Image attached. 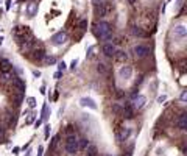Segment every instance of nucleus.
I'll use <instances>...</instances> for the list:
<instances>
[{
  "instance_id": "de8ad7c7",
  "label": "nucleus",
  "mask_w": 187,
  "mask_h": 156,
  "mask_svg": "<svg viewBox=\"0 0 187 156\" xmlns=\"http://www.w3.org/2000/svg\"><path fill=\"white\" fill-rule=\"evenodd\" d=\"M11 8V0H6V11Z\"/></svg>"
},
{
  "instance_id": "3c124183",
  "label": "nucleus",
  "mask_w": 187,
  "mask_h": 156,
  "mask_svg": "<svg viewBox=\"0 0 187 156\" xmlns=\"http://www.w3.org/2000/svg\"><path fill=\"white\" fill-rule=\"evenodd\" d=\"M128 2L131 3V5H134V2H136V0H128Z\"/></svg>"
},
{
  "instance_id": "864d4df0",
  "label": "nucleus",
  "mask_w": 187,
  "mask_h": 156,
  "mask_svg": "<svg viewBox=\"0 0 187 156\" xmlns=\"http://www.w3.org/2000/svg\"><path fill=\"white\" fill-rule=\"evenodd\" d=\"M30 153H31V151H27V155H25V156H31Z\"/></svg>"
},
{
  "instance_id": "a18cd8bd",
  "label": "nucleus",
  "mask_w": 187,
  "mask_h": 156,
  "mask_svg": "<svg viewBox=\"0 0 187 156\" xmlns=\"http://www.w3.org/2000/svg\"><path fill=\"white\" fill-rule=\"evenodd\" d=\"M42 122H44V120H42V119H39V120H38V122H36V125H34V126H36V128H39V126H41V123H42Z\"/></svg>"
},
{
  "instance_id": "423d86ee",
  "label": "nucleus",
  "mask_w": 187,
  "mask_h": 156,
  "mask_svg": "<svg viewBox=\"0 0 187 156\" xmlns=\"http://www.w3.org/2000/svg\"><path fill=\"white\" fill-rule=\"evenodd\" d=\"M122 114H123V117L128 119V120H130V119H133V117H134V108H133V105L126 102V103L122 106Z\"/></svg>"
},
{
  "instance_id": "393cba45",
  "label": "nucleus",
  "mask_w": 187,
  "mask_h": 156,
  "mask_svg": "<svg viewBox=\"0 0 187 156\" xmlns=\"http://www.w3.org/2000/svg\"><path fill=\"white\" fill-rule=\"evenodd\" d=\"M47 117H48V106H47V103H44L42 111H41V119H42V120H45Z\"/></svg>"
},
{
  "instance_id": "2eb2a0df",
  "label": "nucleus",
  "mask_w": 187,
  "mask_h": 156,
  "mask_svg": "<svg viewBox=\"0 0 187 156\" xmlns=\"http://www.w3.org/2000/svg\"><path fill=\"white\" fill-rule=\"evenodd\" d=\"M13 84H14L16 88L19 89V92H25V88H27V86H25V81L22 80V78H16V77H14V80H13Z\"/></svg>"
},
{
  "instance_id": "c03bdc74",
  "label": "nucleus",
  "mask_w": 187,
  "mask_h": 156,
  "mask_svg": "<svg viewBox=\"0 0 187 156\" xmlns=\"http://www.w3.org/2000/svg\"><path fill=\"white\" fill-rule=\"evenodd\" d=\"M42 151H44V147H39L38 148V156H42Z\"/></svg>"
},
{
  "instance_id": "2f4dec72",
  "label": "nucleus",
  "mask_w": 187,
  "mask_h": 156,
  "mask_svg": "<svg viewBox=\"0 0 187 156\" xmlns=\"http://www.w3.org/2000/svg\"><path fill=\"white\" fill-rule=\"evenodd\" d=\"M28 106L30 108H36V98L34 97H28Z\"/></svg>"
},
{
  "instance_id": "a19ab883",
  "label": "nucleus",
  "mask_w": 187,
  "mask_h": 156,
  "mask_svg": "<svg viewBox=\"0 0 187 156\" xmlns=\"http://www.w3.org/2000/svg\"><path fill=\"white\" fill-rule=\"evenodd\" d=\"M142 81H144V75H140V77H139V80H137V83H136V88H137V86H139L140 83H142Z\"/></svg>"
},
{
  "instance_id": "473e14b6",
  "label": "nucleus",
  "mask_w": 187,
  "mask_h": 156,
  "mask_svg": "<svg viewBox=\"0 0 187 156\" xmlns=\"http://www.w3.org/2000/svg\"><path fill=\"white\" fill-rule=\"evenodd\" d=\"M116 97H117V98H123V97H125V91H122V89H117V92H116Z\"/></svg>"
},
{
  "instance_id": "f257e3e1",
  "label": "nucleus",
  "mask_w": 187,
  "mask_h": 156,
  "mask_svg": "<svg viewBox=\"0 0 187 156\" xmlns=\"http://www.w3.org/2000/svg\"><path fill=\"white\" fill-rule=\"evenodd\" d=\"M13 36L16 38L17 44L25 42V41H28V39H33L31 30L28 28V27H24V25H16L14 28H13Z\"/></svg>"
},
{
  "instance_id": "5fc2aeb1",
  "label": "nucleus",
  "mask_w": 187,
  "mask_h": 156,
  "mask_svg": "<svg viewBox=\"0 0 187 156\" xmlns=\"http://www.w3.org/2000/svg\"><path fill=\"white\" fill-rule=\"evenodd\" d=\"M2 41H3V38H0V44H2Z\"/></svg>"
},
{
  "instance_id": "7c9ffc66",
  "label": "nucleus",
  "mask_w": 187,
  "mask_h": 156,
  "mask_svg": "<svg viewBox=\"0 0 187 156\" xmlns=\"http://www.w3.org/2000/svg\"><path fill=\"white\" fill-rule=\"evenodd\" d=\"M8 125H10V126H14V125H16V114H13V116H10V120H8Z\"/></svg>"
},
{
  "instance_id": "8fccbe9b",
  "label": "nucleus",
  "mask_w": 187,
  "mask_h": 156,
  "mask_svg": "<svg viewBox=\"0 0 187 156\" xmlns=\"http://www.w3.org/2000/svg\"><path fill=\"white\" fill-rule=\"evenodd\" d=\"M92 2H94V5H98V3H102L103 0H92Z\"/></svg>"
},
{
  "instance_id": "cd10ccee",
  "label": "nucleus",
  "mask_w": 187,
  "mask_h": 156,
  "mask_svg": "<svg viewBox=\"0 0 187 156\" xmlns=\"http://www.w3.org/2000/svg\"><path fill=\"white\" fill-rule=\"evenodd\" d=\"M22 100H24V92H19L16 95V106H19V105L22 103Z\"/></svg>"
},
{
  "instance_id": "a878e982",
  "label": "nucleus",
  "mask_w": 187,
  "mask_h": 156,
  "mask_svg": "<svg viewBox=\"0 0 187 156\" xmlns=\"http://www.w3.org/2000/svg\"><path fill=\"white\" fill-rule=\"evenodd\" d=\"M42 61H44L45 64H48V66H50V64H55V63H56V58H55V56H47V55H45Z\"/></svg>"
},
{
  "instance_id": "dca6fc26",
  "label": "nucleus",
  "mask_w": 187,
  "mask_h": 156,
  "mask_svg": "<svg viewBox=\"0 0 187 156\" xmlns=\"http://www.w3.org/2000/svg\"><path fill=\"white\" fill-rule=\"evenodd\" d=\"M97 72L100 73V75H103V77H109V69H108V66L104 63H98L97 64Z\"/></svg>"
},
{
  "instance_id": "bb28decb",
  "label": "nucleus",
  "mask_w": 187,
  "mask_h": 156,
  "mask_svg": "<svg viewBox=\"0 0 187 156\" xmlns=\"http://www.w3.org/2000/svg\"><path fill=\"white\" fill-rule=\"evenodd\" d=\"M88 25H89V22H88V19H83V20L80 22V28L83 30V31H86V30H88Z\"/></svg>"
},
{
  "instance_id": "09e8293b",
  "label": "nucleus",
  "mask_w": 187,
  "mask_h": 156,
  "mask_svg": "<svg viewBox=\"0 0 187 156\" xmlns=\"http://www.w3.org/2000/svg\"><path fill=\"white\" fill-rule=\"evenodd\" d=\"M33 75L39 78V77H41V72H39V70H33Z\"/></svg>"
},
{
  "instance_id": "e433bc0d",
  "label": "nucleus",
  "mask_w": 187,
  "mask_h": 156,
  "mask_svg": "<svg viewBox=\"0 0 187 156\" xmlns=\"http://www.w3.org/2000/svg\"><path fill=\"white\" fill-rule=\"evenodd\" d=\"M44 128H45V130H44V134H45V139H47L48 134H50V125H45Z\"/></svg>"
},
{
  "instance_id": "c85d7f7f",
  "label": "nucleus",
  "mask_w": 187,
  "mask_h": 156,
  "mask_svg": "<svg viewBox=\"0 0 187 156\" xmlns=\"http://www.w3.org/2000/svg\"><path fill=\"white\" fill-rule=\"evenodd\" d=\"M112 111L116 112V114H120L122 112V106H120V105H117V103H114L112 105Z\"/></svg>"
},
{
  "instance_id": "7ed1b4c3",
  "label": "nucleus",
  "mask_w": 187,
  "mask_h": 156,
  "mask_svg": "<svg viewBox=\"0 0 187 156\" xmlns=\"http://www.w3.org/2000/svg\"><path fill=\"white\" fill-rule=\"evenodd\" d=\"M78 137H76L75 133H72V134H67L66 137V151L69 155H75L78 153Z\"/></svg>"
},
{
  "instance_id": "412c9836",
  "label": "nucleus",
  "mask_w": 187,
  "mask_h": 156,
  "mask_svg": "<svg viewBox=\"0 0 187 156\" xmlns=\"http://www.w3.org/2000/svg\"><path fill=\"white\" fill-rule=\"evenodd\" d=\"M45 56V52L44 48H39V50H34V55H33V59H36V61H42Z\"/></svg>"
},
{
  "instance_id": "aec40b11",
  "label": "nucleus",
  "mask_w": 187,
  "mask_h": 156,
  "mask_svg": "<svg viewBox=\"0 0 187 156\" xmlns=\"http://www.w3.org/2000/svg\"><path fill=\"white\" fill-rule=\"evenodd\" d=\"M114 58H116L117 61H126V59H128V55H126V52H123V50H116Z\"/></svg>"
},
{
  "instance_id": "20e7f679",
  "label": "nucleus",
  "mask_w": 187,
  "mask_h": 156,
  "mask_svg": "<svg viewBox=\"0 0 187 156\" xmlns=\"http://www.w3.org/2000/svg\"><path fill=\"white\" fill-rule=\"evenodd\" d=\"M67 39H69V36H67L66 31H58V33H55L52 36V44L56 45V47H61V45H64L67 42Z\"/></svg>"
},
{
  "instance_id": "6e6552de",
  "label": "nucleus",
  "mask_w": 187,
  "mask_h": 156,
  "mask_svg": "<svg viewBox=\"0 0 187 156\" xmlns=\"http://www.w3.org/2000/svg\"><path fill=\"white\" fill-rule=\"evenodd\" d=\"M116 47H114L112 44H103V47H102V52L104 56H108V58H114V55H116Z\"/></svg>"
},
{
  "instance_id": "49530a36",
  "label": "nucleus",
  "mask_w": 187,
  "mask_h": 156,
  "mask_svg": "<svg viewBox=\"0 0 187 156\" xmlns=\"http://www.w3.org/2000/svg\"><path fill=\"white\" fill-rule=\"evenodd\" d=\"M19 147H14V148H13V153H14V155H17V153H19Z\"/></svg>"
},
{
  "instance_id": "c756f323",
  "label": "nucleus",
  "mask_w": 187,
  "mask_h": 156,
  "mask_svg": "<svg viewBox=\"0 0 187 156\" xmlns=\"http://www.w3.org/2000/svg\"><path fill=\"white\" fill-rule=\"evenodd\" d=\"M66 69H67V64H66L64 61H61V63L58 64V70H59V72H64Z\"/></svg>"
},
{
  "instance_id": "b1692460",
  "label": "nucleus",
  "mask_w": 187,
  "mask_h": 156,
  "mask_svg": "<svg viewBox=\"0 0 187 156\" xmlns=\"http://www.w3.org/2000/svg\"><path fill=\"white\" fill-rule=\"evenodd\" d=\"M88 156H97V153H98V150H97V147L95 145H88Z\"/></svg>"
},
{
  "instance_id": "0eeeda50",
  "label": "nucleus",
  "mask_w": 187,
  "mask_h": 156,
  "mask_svg": "<svg viewBox=\"0 0 187 156\" xmlns=\"http://www.w3.org/2000/svg\"><path fill=\"white\" fill-rule=\"evenodd\" d=\"M118 75H120L122 80H130L133 77V67L131 66H122L120 70H118Z\"/></svg>"
},
{
  "instance_id": "79ce46f5",
  "label": "nucleus",
  "mask_w": 187,
  "mask_h": 156,
  "mask_svg": "<svg viewBox=\"0 0 187 156\" xmlns=\"http://www.w3.org/2000/svg\"><path fill=\"white\" fill-rule=\"evenodd\" d=\"M33 122H34V116H30L27 119V123H33Z\"/></svg>"
},
{
  "instance_id": "f8f14e48",
  "label": "nucleus",
  "mask_w": 187,
  "mask_h": 156,
  "mask_svg": "<svg viewBox=\"0 0 187 156\" xmlns=\"http://www.w3.org/2000/svg\"><path fill=\"white\" fill-rule=\"evenodd\" d=\"M145 103H147V97H145V95H137V97L134 98L133 108H136V109H142V108L145 106Z\"/></svg>"
},
{
  "instance_id": "f03ea898",
  "label": "nucleus",
  "mask_w": 187,
  "mask_h": 156,
  "mask_svg": "<svg viewBox=\"0 0 187 156\" xmlns=\"http://www.w3.org/2000/svg\"><path fill=\"white\" fill-rule=\"evenodd\" d=\"M95 34L98 36L102 41H108L109 38H111V25L108 24V22H104V20H102V22H98L97 25H95Z\"/></svg>"
},
{
  "instance_id": "f3484780",
  "label": "nucleus",
  "mask_w": 187,
  "mask_h": 156,
  "mask_svg": "<svg viewBox=\"0 0 187 156\" xmlns=\"http://www.w3.org/2000/svg\"><path fill=\"white\" fill-rule=\"evenodd\" d=\"M131 33H133L134 36H139V38H147V33L140 28V27H137V25H134V27H131Z\"/></svg>"
},
{
  "instance_id": "c9c22d12",
  "label": "nucleus",
  "mask_w": 187,
  "mask_h": 156,
  "mask_svg": "<svg viewBox=\"0 0 187 156\" xmlns=\"http://www.w3.org/2000/svg\"><path fill=\"white\" fill-rule=\"evenodd\" d=\"M179 98H181V102H186V100H187V91H182Z\"/></svg>"
},
{
  "instance_id": "4be33fe9",
  "label": "nucleus",
  "mask_w": 187,
  "mask_h": 156,
  "mask_svg": "<svg viewBox=\"0 0 187 156\" xmlns=\"http://www.w3.org/2000/svg\"><path fill=\"white\" fill-rule=\"evenodd\" d=\"M88 145H89V141H88V137H81V139H78V148H80V150H84V148H88Z\"/></svg>"
},
{
  "instance_id": "6ab92c4d",
  "label": "nucleus",
  "mask_w": 187,
  "mask_h": 156,
  "mask_svg": "<svg viewBox=\"0 0 187 156\" xmlns=\"http://www.w3.org/2000/svg\"><path fill=\"white\" fill-rule=\"evenodd\" d=\"M130 136H131V128H128V126H126L125 130L122 131V134H117V139L120 141V142H123V141H126V139H128Z\"/></svg>"
},
{
  "instance_id": "9d476101",
  "label": "nucleus",
  "mask_w": 187,
  "mask_h": 156,
  "mask_svg": "<svg viewBox=\"0 0 187 156\" xmlns=\"http://www.w3.org/2000/svg\"><path fill=\"white\" fill-rule=\"evenodd\" d=\"M173 34L176 36V38H186L187 36V28H186V25H176L175 28H173Z\"/></svg>"
},
{
  "instance_id": "f704fd0d",
  "label": "nucleus",
  "mask_w": 187,
  "mask_h": 156,
  "mask_svg": "<svg viewBox=\"0 0 187 156\" xmlns=\"http://www.w3.org/2000/svg\"><path fill=\"white\" fill-rule=\"evenodd\" d=\"M3 141H5V130H3L2 126H0V144H2Z\"/></svg>"
},
{
  "instance_id": "603ef678",
  "label": "nucleus",
  "mask_w": 187,
  "mask_h": 156,
  "mask_svg": "<svg viewBox=\"0 0 187 156\" xmlns=\"http://www.w3.org/2000/svg\"><path fill=\"white\" fill-rule=\"evenodd\" d=\"M3 16V10H0V17H2Z\"/></svg>"
},
{
  "instance_id": "1a4fd4ad",
  "label": "nucleus",
  "mask_w": 187,
  "mask_h": 156,
  "mask_svg": "<svg viewBox=\"0 0 187 156\" xmlns=\"http://www.w3.org/2000/svg\"><path fill=\"white\" fill-rule=\"evenodd\" d=\"M80 105L83 108H90V109H97V103L94 102L90 97H83L80 100Z\"/></svg>"
},
{
  "instance_id": "72a5a7b5",
  "label": "nucleus",
  "mask_w": 187,
  "mask_h": 156,
  "mask_svg": "<svg viewBox=\"0 0 187 156\" xmlns=\"http://www.w3.org/2000/svg\"><path fill=\"white\" fill-rule=\"evenodd\" d=\"M58 141H59V136H55L53 141H52V144H50V148H55V147H56V144H58Z\"/></svg>"
},
{
  "instance_id": "58836bf2",
  "label": "nucleus",
  "mask_w": 187,
  "mask_h": 156,
  "mask_svg": "<svg viewBox=\"0 0 187 156\" xmlns=\"http://www.w3.org/2000/svg\"><path fill=\"white\" fill-rule=\"evenodd\" d=\"M165 100H167V97H165V95H161V97H158V103H164V102H165Z\"/></svg>"
},
{
  "instance_id": "4468645a",
  "label": "nucleus",
  "mask_w": 187,
  "mask_h": 156,
  "mask_svg": "<svg viewBox=\"0 0 187 156\" xmlns=\"http://www.w3.org/2000/svg\"><path fill=\"white\" fill-rule=\"evenodd\" d=\"M11 67H13V64L10 59H6V58L0 59V72H10Z\"/></svg>"
},
{
  "instance_id": "39448f33",
  "label": "nucleus",
  "mask_w": 187,
  "mask_h": 156,
  "mask_svg": "<svg viewBox=\"0 0 187 156\" xmlns=\"http://www.w3.org/2000/svg\"><path fill=\"white\" fill-rule=\"evenodd\" d=\"M133 53H134V56L137 59H144V58H147L150 55V48L147 47V45L139 44V45H136V47L133 48Z\"/></svg>"
},
{
  "instance_id": "ea45409f",
  "label": "nucleus",
  "mask_w": 187,
  "mask_h": 156,
  "mask_svg": "<svg viewBox=\"0 0 187 156\" xmlns=\"http://www.w3.org/2000/svg\"><path fill=\"white\" fill-rule=\"evenodd\" d=\"M137 88H134V92H131V98H136V97H137Z\"/></svg>"
},
{
  "instance_id": "ddd939ff",
  "label": "nucleus",
  "mask_w": 187,
  "mask_h": 156,
  "mask_svg": "<svg viewBox=\"0 0 187 156\" xmlns=\"http://www.w3.org/2000/svg\"><path fill=\"white\" fill-rule=\"evenodd\" d=\"M176 125L179 130H186L187 128V112H181L179 114V119H178Z\"/></svg>"
},
{
  "instance_id": "a211bd4d",
  "label": "nucleus",
  "mask_w": 187,
  "mask_h": 156,
  "mask_svg": "<svg viewBox=\"0 0 187 156\" xmlns=\"http://www.w3.org/2000/svg\"><path fill=\"white\" fill-rule=\"evenodd\" d=\"M95 13H97V16H100V17H103V16L108 14V13H106V6H104V2L95 5Z\"/></svg>"
},
{
  "instance_id": "4c0bfd02",
  "label": "nucleus",
  "mask_w": 187,
  "mask_h": 156,
  "mask_svg": "<svg viewBox=\"0 0 187 156\" xmlns=\"http://www.w3.org/2000/svg\"><path fill=\"white\" fill-rule=\"evenodd\" d=\"M76 64H78V59H74V61L70 63V69L72 70H75V67H76Z\"/></svg>"
},
{
  "instance_id": "37998d69",
  "label": "nucleus",
  "mask_w": 187,
  "mask_h": 156,
  "mask_svg": "<svg viewBox=\"0 0 187 156\" xmlns=\"http://www.w3.org/2000/svg\"><path fill=\"white\" fill-rule=\"evenodd\" d=\"M61 75H62V72H56V73H55V78H56V80H59V78H61Z\"/></svg>"
},
{
  "instance_id": "5701e85b",
  "label": "nucleus",
  "mask_w": 187,
  "mask_h": 156,
  "mask_svg": "<svg viewBox=\"0 0 187 156\" xmlns=\"http://www.w3.org/2000/svg\"><path fill=\"white\" fill-rule=\"evenodd\" d=\"M0 78H2L3 83H8V81H11V78H14V75L11 73V70L10 72H2V77Z\"/></svg>"
},
{
  "instance_id": "9b49d317",
  "label": "nucleus",
  "mask_w": 187,
  "mask_h": 156,
  "mask_svg": "<svg viewBox=\"0 0 187 156\" xmlns=\"http://www.w3.org/2000/svg\"><path fill=\"white\" fill-rule=\"evenodd\" d=\"M36 13H38V3H36L34 0H31L28 5H27V16H28V17H34Z\"/></svg>"
}]
</instances>
